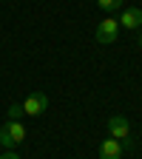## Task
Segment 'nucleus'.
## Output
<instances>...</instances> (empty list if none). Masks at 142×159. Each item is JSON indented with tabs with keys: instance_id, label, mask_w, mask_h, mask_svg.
I'll return each instance as SVG.
<instances>
[{
	"instance_id": "7ed1b4c3",
	"label": "nucleus",
	"mask_w": 142,
	"mask_h": 159,
	"mask_svg": "<svg viewBox=\"0 0 142 159\" xmlns=\"http://www.w3.org/2000/svg\"><path fill=\"white\" fill-rule=\"evenodd\" d=\"M117 37H119V23L114 17H105L103 23L97 26V43L111 46V43H117Z\"/></svg>"
},
{
	"instance_id": "20e7f679",
	"label": "nucleus",
	"mask_w": 142,
	"mask_h": 159,
	"mask_svg": "<svg viewBox=\"0 0 142 159\" xmlns=\"http://www.w3.org/2000/svg\"><path fill=\"white\" fill-rule=\"evenodd\" d=\"M122 153H125L122 142H117V139H111V136L99 145V159H122Z\"/></svg>"
},
{
	"instance_id": "0eeeda50",
	"label": "nucleus",
	"mask_w": 142,
	"mask_h": 159,
	"mask_svg": "<svg viewBox=\"0 0 142 159\" xmlns=\"http://www.w3.org/2000/svg\"><path fill=\"white\" fill-rule=\"evenodd\" d=\"M97 6L103 9V11H117V9L125 6V0H97Z\"/></svg>"
},
{
	"instance_id": "9b49d317",
	"label": "nucleus",
	"mask_w": 142,
	"mask_h": 159,
	"mask_svg": "<svg viewBox=\"0 0 142 159\" xmlns=\"http://www.w3.org/2000/svg\"><path fill=\"white\" fill-rule=\"evenodd\" d=\"M139 46H142V37H139Z\"/></svg>"
},
{
	"instance_id": "9d476101",
	"label": "nucleus",
	"mask_w": 142,
	"mask_h": 159,
	"mask_svg": "<svg viewBox=\"0 0 142 159\" xmlns=\"http://www.w3.org/2000/svg\"><path fill=\"white\" fill-rule=\"evenodd\" d=\"M0 159H20V156H17L14 151H6V153H0Z\"/></svg>"
},
{
	"instance_id": "6e6552de",
	"label": "nucleus",
	"mask_w": 142,
	"mask_h": 159,
	"mask_svg": "<svg viewBox=\"0 0 142 159\" xmlns=\"http://www.w3.org/2000/svg\"><path fill=\"white\" fill-rule=\"evenodd\" d=\"M20 116H26L23 114V105H20V102L9 105V122H20Z\"/></svg>"
},
{
	"instance_id": "f257e3e1",
	"label": "nucleus",
	"mask_w": 142,
	"mask_h": 159,
	"mask_svg": "<svg viewBox=\"0 0 142 159\" xmlns=\"http://www.w3.org/2000/svg\"><path fill=\"white\" fill-rule=\"evenodd\" d=\"M108 134H111V139L122 142V148H131V125H128V119L122 114L108 116Z\"/></svg>"
},
{
	"instance_id": "f03ea898",
	"label": "nucleus",
	"mask_w": 142,
	"mask_h": 159,
	"mask_svg": "<svg viewBox=\"0 0 142 159\" xmlns=\"http://www.w3.org/2000/svg\"><path fill=\"white\" fill-rule=\"evenodd\" d=\"M20 105H23V114H26V116H40V114H46V108H48V97H46L43 91H34V94H29Z\"/></svg>"
},
{
	"instance_id": "1a4fd4ad",
	"label": "nucleus",
	"mask_w": 142,
	"mask_h": 159,
	"mask_svg": "<svg viewBox=\"0 0 142 159\" xmlns=\"http://www.w3.org/2000/svg\"><path fill=\"white\" fill-rule=\"evenodd\" d=\"M0 145H3V148H11L14 142H11V136L6 134V128H0Z\"/></svg>"
},
{
	"instance_id": "39448f33",
	"label": "nucleus",
	"mask_w": 142,
	"mask_h": 159,
	"mask_svg": "<svg viewBox=\"0 0 142 159\" xmlns=\"http://www.w3.org/2000/svg\"><path fill=\"white\" fill-rule=\"evenodd\" d=\"M117 23H119V26H125L128 31L142 29V9H125V11H122V17H119Z\"/></svg>"
},
{
	"instance_id": "423d86ee",
	"label": "nucleus",
	"mask_w": 142,
	"mask_h": 159,
	"mask_svg": "<svg viewBox=\"0 0 142 159\" xmlns=\"http://www.w3.org/2000/svg\"><path fill=\"white\" fill-rule=\"evenodd\" d=\"M6 128V134L11 136V142L17 145V142H23V139H26V128L23 125H20V122H9V125H3Z\"/></svg>"
}]
</instances>
